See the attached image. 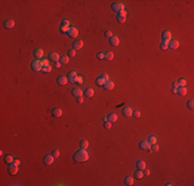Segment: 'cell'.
<instances>
[{"label": "cell", "instance_id": "6da1fadb", "mask_svg": "<svg viewBox=\"0 0 194 186\" xmlns=\"http://www.w3.org/2000/svg\"><path fill=\"white\" fill-rule=\"evenodd\" d=\"M73 159L75 162H85L89 159V153L86 149H79L73 154Z\"/></svg>", "mask_w": 194, "mask_h": 186}, {"label": "cell", "instance_id": "7a4b0ae2", "mask_svg": "<svg viewBox=\"0 0 194 186\" xmlns=\"http://www.w3.org/2000/svg\"><path fill=\"white\" fill-rule=\"evenodd\" d=\"M107 81H109V75H107L106 74H102L96 79L95 82H96V84L98 86H104V84Z\"/></svg>", "mask_w": 194, "mask_h": 186}, {"label": "cell", "instance_id": "3957f363", "mask_svg": "<svg viewBox=\"0 0 194 186\" xmlns=\"http://www.w3.org/2000/svg\"><path fill=\"white\" fill-rule=\"evenodd\" d=\"M31 68L34 71H41L42 69V64H41L40 60H33L31 62Z\"/></svg>", "mask_w": 194, "mask_h": 186}, {"label": "cell", "instance_id": "277c9868", "mask_svg": "<svg viewBox=\"0 0 194 186\" xmlns=\"http://www.w3.org/2000/svg\"><path fill=\"white\" fill-rule=\"evenodd\" d=\"M7 171H8V174L12 175V176H15L19 171V165H17L15 162H12L9 163L8 167H7Z\"/></svg>", "mask_w": 194, "mask_h": 186}, {"label": "cell", "instance_id": "5b68a950", "mask_svg": "<svg viewBox=\"0 0 194 186\" xmlns=\"http://www.w3.org/2000/svg\"><path fill=\"white\" fill-rule=\"evenodd\" d=\"M126 15H127L126 10H122V12H118V16H117V21H118V23H120V24L125 23V21H126Z\"/></svg>", "mask_w": 194, "mask_h": 186}, {"label": "cell", "instance_id": "8992f818", "mask_svg": "<svg viewBox=\"0 0 194 186\" xmlns=\"http://www.w3.org/2000/svg\"><path fill=\"white\" fill-rule=\"evenodd\" d=\"M171 40V32H169V31H164L163 33H162V43H167Z\"/></svg>", "mask_w": 194, "mask_h": 186}, {"label": "cell", "instance_id": "52a82bcc", "mask_svg": "<svg viewBox=\"0 0 194 186\" xmlns=\"http://www.w3.org/2000/svg\"><path fill=\"white\" fill-rule=\"evenodd\" d=\"M112 9L114 12H120L124 10V4L121 2H115L112 4Z\"/></svg>", "mask_w": 194, "mask_h": 186}, {"label": "cell", "instance_id": "ba28073f", "mask_svg": "<svg viewBox=\"0 0 194 186\" xmlns=\"http://www.w3.org/2000/svg\"><path fill=\"white\" fill-rule=\"evenodd\" d=\"M67 35H68L69 37H71V38H75V37L79 35V30L75 28L74 26H72V27H70V28H69L68 32H67Z\"/></svg>", "mask_w": 194, "mask_h": 186}, {"label": "cell", "instance_id": "9c48e42d", "mask_svg": "<svg viewBox=\"0 0 194 186\" xmlns=\"http://www.w3.org/2000/svg\"><path fill=\"white\" fill-rule=\"evenodd\" d=\"M66 77H67L68 82H70V83H75V81H77V78H78V74H77V72H75V71L71 70V71L68 72Z\"/></svg>", "mask_w": 194, "mask_h": 186}, {"label": "cell", "instance_id": "30bf717a", "mask_svg": "<svg viewBox=\"0 0 194 186\" xmlns=\"http://www.w3.org/2000/svg\"><path fill=\"white\" fill-rule=\"evenodd\" d=\"M54 159H55V157L52 154H47L46 156L43 157V163L46 165H50L54 162Z\"/></svg>", "mask_w": 194, "mask_h": 186}, {"label": "cell", "instance_id": "8fae6325", "mask_svg": "<svg viewBox=\"0 0 194 186\" xmlns=\"http://www.w3.org/2000/svg\"><path fill=\"white\" fill-rule=\"evenodd\" d=\"M139 148L143 150H151V144L149 143L148 141H140Z\"/></svg>", "mask_w": 194, "mask_h": 186}, {"label": "cell", "instance_id": "7c38bea8", "mask_svg": "<svg viewBox=\"0 0 194 186\" xmlns=\"http://www.w3.org/2000/svg\"><path fill=\"white\" fill-rule=\"evenodd\" d=\"M48 59L54 61V62H58L60 60V56H59V54L56 53V52H51V53L48 54Z\"/></svg>", "mask_w": 194, "mask_h": 186}, {"label": "cell", "instance_id": "4fadbf2b", "mask_svg": "<svg viewBox=\"0 0 194 186\" xmlns=\"http://www.w3.org/2000/svg\"><path fill=\"white\" fill-rule=\"evenodd\" d=\"M132 113H133V111H132V109L130 108V106H125L123 110H122V114L125 117H130V116H132Z\"/></svg>", "mask_w": 194, "mask_h": 186}, {"label": "cell", "instance_id": "5bb4252c", "mask_svg": "<svg viewBox=\"0 0 194 186\" xmlns=\"http://www.w3.org/2000/svg\"><path fill=\"white\" fill-rule=\"evenodd\" d=\"M83 46H84V41H83L82 39H77L73 43V49L77 51V50H81Z\"/></svg>", "mask_w": 194, "mask_h": 186}, {"label": "cell", "instance_id": "9a60e30c", "mask_svg": "<svg viewBox=\"0 0 194 186\" xmlns=\"http://www.w3.org/2000/svg\"><path fill=\"white\" fill-rule=\"evenodd\" d=\"M67 82H68L67 77H64V75H60V77H58V79H57V83H58V84L60 85V86L66 85Z\"/></svg>", "mask_w": 194, "mask_h": 186}, {"label": "cell", "instance_id": "2e32d148", "mask_svg": "<svg viewBox=\"0 0 194 186\" xmlns=\"http://www.w3.org/2000/svg\"><path fill=\"white\" fill-rule=\"evenodd\" d=\"M4 27L6 29H12L15 27V21L12 20V19H8L4 22Z\"/></svg>", "mask_w": 194, "mask_h": 186}, {"label": "cell", "instance_id": "e0dca14e", "mask_svg": "<svg viewBox=\"0 0 194 186\" xmlns=\"http://www.w3.org/2000/svg\"><path fill=\"white\" fill-rule=\"evenodd\" d=\"M43 56V51L42 49H40V48H37V49L34 50V57L36 58V59H40V58H42Z\"/></svg>", "mask_w": 194, "mask_h": 186}, {"label": "cell", "instance_id": "ac0fdd59", "mask_svg": "<svg viewBox=\"0 0 194 186\" xmlns=\"http://www.w3.org/2000/svg\"><path fill=\"white\" fill-rule=\"evenodd\" d=\"M71 93H72V95H73V96H75V97H79V96H82V95H83V93H84V92L82 91V89H81V88L75 87V88L72 89Z\"/></svg>", "mask_w": 194, "mask_h": 186}, {"label": "cell", "instance_id": "d6986e66", "mask_svg": "<svg viewBox=\"0 0 194 186\" xmlns=\"http://www.w3.org/2000/svg\"><path fill=\"white\" fill-rule=\"evenodd\" d=\"M109 43H110V46H113V47H117V46H119V43H120V40H119V38H118L117 36H112L109 38Z\"/></svg>", "mask_w": 194, "mask_h": 186}, {"label": "cell", "instance_id": "ffe728a7", "mask_svg": "<svg viewBox=\"0 0 194 186\" xmlns=\"http://www.w3.org/2000/svg\"><path fill=\"white\" fill-rule=\"evenodd\" d=\"M179 46H180V43H179L178 40H170L168 43V48H169V49H172V50L178 49Z\"/></svg>", "mask_w": 194, "mask_h": 186}, {"label": "cell", "instance_id": "44dd1931", "mask_svg": "<svg viewBox=\"0 0 194 186\" xmlns=\"http://www.w3.org/2000/svg\"><path fill=\"white\" fill-rule=\"evenodd\" d=\"M118 120V116H117V114H115V113H110V114H109L107 115V121H109V122H116Z\"/></svg>", "mask_w": 194, "mask_h": 186}, {"label": "cell", "instance_id": "7402d4cb", "mask_svg": "<svg viewBox=\"0 0 194 186\" xmlns=\"http://www.w3.org/2000/svg\"><path fill=\"white\" fill-rule=\"evenodd\" d=\"M103 87H104L105 90L109 91V90H112V89H114V87H115V84H114V82H112V81H107Z\"/></svg>", "mask_w": 194, "mask_h": 186}, {"label": "cell", "instance_id": "603a6c76", "mask_svg": "<svg viewBox=\"0 0 194 186\" xmlns=\"http://www.w3.org/2000/svg\"><path fill=\"white\" fill-rule=\"evenodd\" d=\"M52 115H53L54 117H60L62 115V110L60 108L53 109V111H52Z\"/></svg>", "mask_w": 194, "mask_h": 186}, {"label": "cell", "instance_id": "cb8c5ba5", "mask_svg": "<svg viewBox=\"0 0 194 186\" xmlns=\"http://www.w3.org/2000/svg\"><path fill=\"white\" fill-rule=\"evenodd\" d=\"M84 94L87 96V97L89 98V97H92L93 95H94V90H93L92 88H87L85 90V92H84Z\"/></svg>", "mask_w": 194, "mask_h": 186}, {"label": "cell", "instance_id": "d4e9b609", "mask_svg": "<svg viewBox=\"0 0 194 186\" xmlns=\"http://www.w3.org/2000/svg\"><path fill=\"white\" fill-rule=\"evenodd\" d=\"M136 167H137V170H145L146 168V162L144 160H138L136 162Z\"/></svg>", "mask_w": 194, "mask_h": 186}, {"label": "cell", "instance_id": "484cf974", "mask_svg": "<svg viewBox=\"0 0 194 186\" xmlns=\"http://www.w3.org/2000/svg\"><path fill=\"white\" fill-rule=\"evenodd\" d=\"M176 94H180L181 96H185L187 94V89L186 87H179L178 88V93Z\"/></svg>", "mask_w": 194, "mask_h": 186}, {"label": "cell", "instance_id": "4316f807", "mask_svg": "<svg viewBox=\"0 0 194 186\" xmlns=\"http://www.w3.org/2000/svg\"><path fill=\"white\" fill-rule=\"evenodd\" d=\"M124 183H125L126 185H128V186L133 185V178L130 177V176H128V177L125 178V180H124Z\"/></svg>", "mask_w": 194, "mask_h": 186}, {"label": "cell", "instance_id": "83f0119b", "mask_svg": "<svg viewBox=\"0 0 194 186\" xmlns=\"http://www.w3.org/2000/svg\"><path fill=\"white\" fill-rule=\"evenodd\" d=\"M89 146V143L87 140H82L79 141V147L82 148V149H87V147Z\"/></svg>", "mask_w": 194, "mask_h": 186}, {"label": "cell", "instance_id": "f1b7e54d", "mask_svg": "<svg viewBox=\"0 0 194 186\" xmlns=\"http://www.w3.org/2000/svg\"><path fill=\"white\" fill-rule=\"evenodd\" d=\"M13 160H15V158L12 157V155H10V154H8V155H6V156L4 157V161H5V163H12V162H13Z\"/></svg>", "mask_w": 194, "mask_h": 186}, {"label": "cell", "instance_id": "f546056e", "mask_svg": "<svg viewBox=\"0 0 194 186\" xmlns=\"http://www.w3.org/2000/svg\"><path fill=\"white\" fill-rule=\"evenodd\" d=\"M104 58H105V60H113V58H114V53L113 52H106V53L104 54Z\"/></svg>", "mask_w": 194, "mask_h": 186}, {"label": "cell", "instance_id": "4dcf8cb0", "mask_svg": "<svg viewBox=\"0 0 194 186\" xmlns=\"http://www.w3.org/2000/svg\"><path fill=\"white\" fill-rule=\"evenodd\" d=\"M134 176H135V178H137V179H141L144 177V173H143V171L141 170H137V171H135L134 172Z\"/></svg>", "mask_w": 194, "mask_h": 186}, {"label": "cell", "instance_id": "1f68e13d", "mask_svg": "<svg viewBox=\"0 0 194 186\" xmlns=\"http://www.w3.org/2000/svg\"><path fill=\"white\" fill-rule=\"evenodd\" d=\"M59 61H60L61 64H67L69 61V58H68V56H62V57H60V60Z\"/></svg>", "mask_w": 194, "mask_h": 186}, {"label": "cell", "instance_id": "d6a6232c", "mask_svg": "<svg viewBox=\"0 0 194 186\" xmlns=\"http://www.w3.org/2000/svg\"><path fill=\"white\" fill-rule=\"evenodd\" d=\"M148 142L150 143L151 145H153V144H156V142H157V139H156L155 136H149V139H148Z\"/></svg>", "mask_w": 194, "mask_h": 186}, {"label": "cell", "instance_id": "836d02e7", "mask_svg": "<svg viewBox=\"0 0 194 186\" xmlns=\"http://www.w3.org/2000/svg\"><path fill=\"white\" fill-rule=\"evenodd\" d=\"M41 71L44 72V74L51 72L52 71V66H51V65H48V66H42V69H41Z\"/></svg>", "mask_w": 194, "mask_h": 186}, {"label": "cell", "instance_id": "e575fe53", "mask_svg": "<svg viewBox=\"0 0 194 186\" xmlns=\"http://www.w3.org/2000/svg\"><path fill=\"white\" fill-rule=\"evenodd\" d=\"M178 84H179V87H185L187 85V81L185 79H181V80L178 81Z\"/></svg>", "mask_w": 194, "mask_h": 186}, {"label": "cell", "instance_id": "d590c367", "mask_svg": "<svg viewBox=\"0 0 194 186\" xmlns=\"http://www.w3.org/2000/svg\"><path fill=\"white\" fill-rule=\"evenodd\" d=\"M69 28H70V27L61 26V27H60V31H61L62 33H67V32H68V30H69Z\"/></svg>", "mask_w": 194, "mask_h": 186}, {"label": "cell", "instance_id": "8d00e7d4", "mask_svg": "<svg viewBox=\"0 0 194 186\" xmlns=\"http://www.w3.org/2000/svg\"><path fill=\"white\" fill-rule=\"evenodd\" d=\"M187 106H188L190 110H193V109H194V101L192 100V99L187 102Z\"/></svg>", "mask_w": 194, "mask_h": 186}, {"label": "cell", "instance_id": "74e56055", "mask_svg": "<svg viewBox=\"0 0 194 186\" xmlns=\"http://www.w3.org/2000/svg\"><path fill=\"white\" fill-rule=\"evenodd\" d=\"M52 155L55 157V158H58L59 157V155H60V152H59V150H57V149H55V150H53V152H52Z\"/></svg>", "mask_w": 194, "mask_h": 186}, {"label": "cell", "instance_id": "f35d334b", "mask_svg": "<svg viewBox=\"0 0 194 186\" xmlns=\"http://www.w3.org/2000/svg\"><path fill=\"white\" fill-rule=\"evenodd\" d=\"M68 56H69V57H74V56H75V50H74V49L68 50Z\"/></svg>", "mask_w": 194, "mask_h": 186}, {"label": "cell", "instance_id": "ab89813d", "mask_svg": "<svg viewBox=\"0 0 194 186\" xmlns=\"http://www.w3.org/2000/svg\"><path fill=\"white\" fill-rule=\"evenodd\" d=\"M159 150V146L157 144H153V145H151V151H158Z\"/></svg>", "mask_w": 194, "mask_h": 186}, {"label": "cell", "instance_id": "60d3db41", "mask_svg": "<svg viewBox=\"0 0 194 186\" xmlns=\"http://www.w3.org/2000/svg\"><path fill=\"white\" fill-rule=\"evenodd\" d=\"M132 116L134 117V118H139L140 117V112L139 111H133Z\"/></svg>", "mask_w": 194, "mask_h": 186}, {"label": "cell", "instance_id": "b9f144b4", "mask_svg": "<svg viewBox=\"0 0 194 186\" xmlns=\"http://www.w3.org/2000/svg\"><path fill=\"white\" fill-rule=\"evenodd\" d=\"M110 127H112V122H109V121H104V128L109 129Z\"/></svg>", "mask_w": 194, "mask_h": 186}, {"label": "cell", "instance_id": "7bdbcfd3", "mask_svg": "<svg viewBox=\"0 0 194 186\" xmlns=\"http://www.w3.org/2000/svg\"><path fill=\"white\" fill-rule=\"evenodd\" d=\"M104 35H105V37H109V38H110V37L113 36V33H112V31H110V30H106L105 32H104Z\"/></svg>", "mask_w": 194, "mask_h": 186}, {"label": "cell", "instance_id": "ee69618b", "mask_svg": "<svg viewBox=\"0 0 194 186\" xmlns=\"http://www.w3.org/2000/svg\"><path fill=\"white\" fill-rule=\"evenodd\" d=\"M83 82H84V80H83V77H81V75H78L77 78V81H75V83H78V84H83Z\"/></svg>", "mask_w": 194, "mask_h": 186}, {"label": "cell", "instance_id": "f6af8a7d", "mask_svg": "<svg viewBox=\"0 0 194 186\" xmlns=\"http://www.w3.org/2000/svg\"><path fill=\"white\" fill-rule=\"evenodd\" d=\"M62 26L70 27V23H69V21H68V20H63V21H62Z\"/></svg>", "mask_w": 194, "mask_h": 186}, {"label": "cell", "instance_id": "bcb514c9", "mask_svg": "<svg viewBox=\"0 0 194 186\" xmlns=\"http://www.w3.org/2000/svg\"><path fill=\"white\" fill-rule=\"evenodd\" d=\"M40 61H41V64H42V66H48V65H50V64H48V60L46 59V58H44V59H42V60H40Z\"/></svg>", "mask_w": 194, "mask_h": 186}, {"label": "cell", "instance_id": "7dc6e473", "mask_svg": "<svg viewBox=\"0 0 194 186\" xmlns=\"http://www.w3.org/2000/svg\"><path fill=\"white\" fill-rule=\"evenodd\" d=\"M160 49H161V50H167V49H168V44L162 43L160 44Z\"/></svg>", "mask_w": 194, "mask_h": 186}, {"label": "cell", "instance_id": "c3c4849f", "mask_svg": "<svg viewBox=\"0 0 194 186\" xmlns=\"http://www.w3.org/2000/svg\"><path fill=\"white\" fill-rule=\"evenodd\" d=\"M143 173H144V176H149V175H150V171L146 167L145 170H143Z\"/></svg>", "mask_w": 194, "mask_h": 186}, {"label": "cell", "instance_id": "681fc988", "mask_svg": "<svg viewBox=\"0 0 194 186\" xmlns=\"http://www.w3.org/2000/svg\"><path fill=\"white\" fill-rule=\"evenodd\" d=\"M77 101H78V103H83V102H84V98H83L82 96H79V97H77Z\"/></svg>", "mask_w": 194, "mask_h": 186}, {"label": "cell", "instance_id": "f907efd6", "mask_svg": "<svg viewBox=\"0 0 194 186\" xmlns=\"http://www.w3.org/2000/svg\"><path fill=\"white\" fill-rule=\"evenodd\" d=\"M97 57H98V59H100V60L104 59V54H103V53H99L98 55H97Z\"/></svg>", "mask_w": 194, "mask_h": 186}, {"label": "cell", "instance_id": "816d5d0a", "mask_svg": "<svg viewBox=\"0 0 194 186\" xmlns=\"http://www.w3.org/2000/svg\"><path fill=\"white\" fill-rule=\"evenodd\" d=\"M55 66H56V68H60V66H61V63H60V61H58V62H55Z\"/></svg>", "mask_w": 194, "mask_h": 186}, {"label": "cell", "instance_id": "f5cc1de1", "mask_svg": "<svg viewBox=\"0 0 194 186\" xmlns=\"http://www.w3.org/2000/svg\"><path fill=\"white\" fill-rule=\"evenodd\" d=\"M13 162H15L17 165H20V163H21V161H20V159H18V158H16L15 160H13Z\"/></svg>", "mask_w": 194, "mask_h": 186}, {"label": "cell", "instance_id": "db71d44e", "mask_svg": "<svg viewBox=\"0 0 194 186\" xmlns=\"http://www.w3.org/2000/svg\"><path fill=\"white\" fill-rule=\"evenodd\" d=\"M172 87H174V88H179L178 82H174V83H172Z\"/></svg>", "mask_w": 194, "mask_h": 186}, {"label": "cell", "instance_id": "11a10c76", "mask_svg": "<svg viewBox=\"0 0 194 186\" xmlns=\"http://www.w3.org/2000/svg\"><path fill=\"white\" fill-rule=\"evenodd\" d=\"M171 92L174 93V94H176V93H178V88H172Z\"/></svg>", "mask_w": 194, "mask_h": 186}, {"label": "cell", "instance_id": "9f6ffc18", "mask_svg": "<svg viewBox=\"0 0 194 186\" xmlns=\"http://www.w3.org/2000/svg\"><path fill=\"white\" fill-rule=\"evenodd\" d=\"M172 185H174L172 183H166V186H172Z\"/></svg>", "mask_w": 194, "mask_h": 186}]
</instances>
